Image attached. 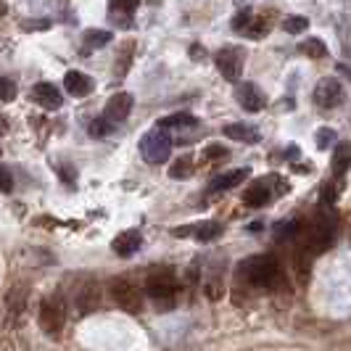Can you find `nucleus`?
<instances>
[{
	"label": "nucleus",
	"instance_id": "28",
	"mask_svg": "<svg viewBox=\"0 0 351 351\" xmlns=\"http://www.w3.org/2000/svg\"><path fill=\"white\" fill-rule=\"evenodd\" d=\"M296 232H301L299 219H291V222H285V225H278V241H291Z\"/></svg>",
	"mask_w": 351,
	"mask_h": 351
},
{
	"label": "nucleus",
	"instance_id": "34",
	"mask_svg": "<svg viewBox=\"0 0 351 351\" xmlns=\"http://www.w3.org/2000/svg\"><path fill=\"white\" fill-rule=\"evenodd\" d=\"M5 132H8V119L0 114V135H5Z\"/></svg>",
	"mask_w": 351,
	"mask_h": 351
},
{
	"label": "nucleus",
	"instance_id": "18",
	"mask_svg": "<svg viewBox=\"0 0 351 351\" xmlns=\"http://www.w3.org/2000/svg\"><path fill=\"white\" fill-rule=\"evenodd\" d=\"M101 306V291H98V285H85L82 291H80V296H77V309L82 312V315H90V312H95Z\"/></svg>",
	"mask_w": 351,
	"mask_h": 351
},
{
	"label": "nucleus",
	"instance_id": "12",
	"mask_svg": "<svg viewBox=\"0 0 351 351\" xmlns=\"http://www.w3.org/2000/svg\"><path fill=\"white\" fill-rule=\"evenodd\" d=\"M269 182L272 180H256V182H251L246 191H243V204L251 206V209H262L264 204H269Z\"/></svg>",
	"mask_w": 351,
	"mask_h": 351
},
{
	"label": "nucleus",
	"instance_id": "24",
	"mask_svg": "<svg viewBox=\"0 0 351 351\" xmlns=\"http://www.w3.org/2000/svg\"><path fill=\"white\" fill-rule=\"evenodd\" d=\"M299 51L306 53V56H312V58H325V56H328V48H325V43H322L319 37H306L299 45Z\"/></svg>",
	"mask_w": 351,
	"mask_h": 351
},
{
	"label": "nucleus",
	"instance_id": "2",
	"mask_svg": "<svg viewBox=\"0 0 351 351\" xmlns=\"http://www.w3.org/2000/svg\"><path fill=\"white\" fill-rule=\"evenodd\" d=\"M335 232H338V222H335L333 211H319L312 222V228L306 230V248L312 251V256H317L319 251L333 246Z\"/></svg>",
	"mask_w": 351,
	"mask_h": 351
},
{
	"label": "nucleus",
	"instance_id": "23",
	"mask_svg": "<svg viewBox=\"0 0 351 351\" xmlns=\"http://www.w3.org/2000/svg\"><path fill=\"white\" fill-rule=\"evenodd\" d=\"M193 175V158L191 156H180L172 164V169H169V177L172 180H188V177Z\"/></svg>",
	"mask_w": 351,
	"mask_h": 351
},
{
	"label": "nucleus",
	"instance_id": "25",
	"mask_svg": "<svg viewBox=\"0 0 351 351\" xmlns=\"http://www.w3.org/2000/svg\"><path fill=\"white\" fill-rule=\"evenodd\" d=\"M306 27H309V19L299 16V14H291V16L282 19V29H285L288 35H301Z\"/></svg>",
	"mask_w": 351,
	"mask_h": 351
},
{
	"label": "nucleus",
	"instance_id": "10",
	"mask_svg": "<svg viewBox=\"0 0 351 351\" xmlns=\"http://www.w3.org/2000/svg\"><path fill=\"white\" fill-rule=\"evenodd\" d=\"M32 98H35L43 108H48V111H58V108L64 106L61 90L56 88V85H51V82H37L35 90H32Z\"/></svg>",
	"mask_w": 351,
	"mask_h": 351
},
{
	"label": "nucleus",
	"instance_id": "4",
	"mask_svg": "<svg viewBox=\"0 0 351 351\" xmlns=\"http://www.w3.org/2000/svg\"><path fill=\"white\" fill-rule=\"evenodd\" d=\"M108 296L114 299V304H117L119 309L130 312V315H138V312L143 309L141 291H138L130 280H124V278L111 280V285H108Z\"/></svg>",
	"mask_w": 351,
	"mask_h": 351
},
{
	"label": "nucleus",
	"instance_id": "1",
	"mask_svg": "<svg viewBox=\"0 0 351 351\" xmlns=\"http://www.w3.org/2000/svg\"><path fill=\"white\" fill-rule=\"evenodd\" d=\"M238 275L251 285H256V288H272L278 282L280 267H278L275 256L262 254V256H251V259H243L238 264Z\"/></svg>",
	"mask_w": 351,
	"mask_h": 351
},
{
	"label": "nucleus",
	"instance_id": "11",
	"mask_svg": "<svg viewBox=\"0 0 351 351\" xmlns=\"http://www.w3.org/2000/svg\"><path fill=\"white\" fill-rule=\"evenodd\" d=\"M64 88L74 98H88V95H93V90H95V82H93V77L82 74V71H66Z\"/></svg>",
	"mask_w": 351,
	"mask_h": 351
},
{
	"label": "nucleus",
	"instance_id": "5",
	"mask_svg": "<svg viewBox=\"0 0 351 351\" xmlns=\"http://www.w3.org/2000/svg\"><path fill=\"white\" fill-rule=\"evenodd\" d=\"M40 328H43L45 335H51L53 341H58L61 333H64V328H66V312H64V306L56 299H45L40 304Z\"/></svg>",
	"mask_w": 351,
	"mask_h": 351
},
{
	"label": "nucleus",
	"instance_id": "3",
	"mask_svg": "<svg viewBox=\"0 0 351 351\" xmlns=\"http://www.w3.org/2000/svg\"><path fill=\"white\" fill-rule=\"evenodd\" d=\"M141 156L148 161V164H164L167 158L172 156V138L167 130H148L141 138Z\"/></svg>",
	"mask_w": 351,
	"mask_h": 351
},
{
	"label": "nucleus",
	"instance_id": "21",
	"mask_svg": "<svg viewBox=\"0 0 351 351\" xmlns=\"http://www.w3.org/2000/svg\"><path fill=\"white\" fill-rule=\"evenodd\" d=\"M198 119H195L193 114H185V111H180V114H169V117H164L161 122L156 124L158 130H182V127H195Z\"/></svg>",
	"mask_w": 351,
	"mask_h": 351
},
{
	"label": "nucleus",
	"instance_id": "31",
	"mask_svg": "<svg viewBox=\"0 0 351 351\" xmlns=\"http://www.w3.org/2000/svg\"><path fill=\"white\" fill-rule=\"evenodd\" d=\"M14 191V177L5 167H0V193H11Z\"/></svg>",
	"mask_w": 351,
	"mask_h": 351
},
{
	"label": "nucleus",
	"instance_id": "32",
	"mask_svg": "<svg viewBox=\"0 0 351 351\" xmlns=\"http://www.w3.org/2000/svg\"><path fill=\"white\" fill-rule=\"evenodd\" d=\"M204 154H206V158H228V148H225V145H217V143H214V145H209V148H206Z\"/></svg>",
	"mask_w": 351,
	"mask_h": 351
},
{
	"label": "nucleus",
	"instance_id": "33",
	"mask_svg": "<svg viewBox=\"0 0 351 351\" xmlns=\"http://www.w3.org/2000/svg\"><path fill=\"white\" fill-rule=\"evenodd\" d=\"M135 8H138V3H111V14H114V11H127V14H130V11H135Z\"/></svg>",
	"mask_w": 351,
	"mask_h": 351
},
{
	"label": "nucleus",
	"instance_id": "19",
	"mask_svg": "<svg viewBox=\"0 0 351 351\" xmlns=\"http://www.w3.org/2000/svg\"><path fill=\"white\" fill-rule=\"evenodd\" d=\"M333 175L335 180L338 177H343L346 172H349V167H351V145L349 143H335V148H333Z\"/></svg>",
	"mask_w": 351,
	"mask_h": 351
},
{
	"label": "nucleus",
	"instance_id": "27",
	"mask_svg": "<svg viewBox=\"0 0 351 351\" xmlns=\"http://www.w3.org/2000/svg\"><path fill=\"white\" fill-rule=\"evenodd\" d=\"M16 85H14V80H8V77H0V104H11L14 98H16Z\"/></svg>",
	"mask_w": 351,
	"mask_h": 351
},
{
	"label": "nucleus",
	"instance_id": "17",
	"mask_svg": "<svg viewBox=\"0 0 351 351\" xmlns=\"http://www.w3.org/2000/svg\"><path fill=\"white\" fill-rule=\"evenodd\" d=\"M188 232H193L195 241H214V238H219V232H222V225L219 222H201V225H195V228H180L175 230V235H188Z\"/></svg>",
	"mask_w": 351,
	"mask_h": 351
},
{
	"label": "nucleus",
	"instance_id": "9",
	"mask_svg": "<svg viewBox=\"0 0 351 351\" xmlns=\"http://www.w3.org/2000/svg\"><path fill=\"white\" fill-rule=\"evenodd\" d=\"M217 69L225 80H238L241 77V69H243V53L238 48H225V51L217 53Z\"/></svg>",
	"mask_w": 351,
	"mask_h": 351
},
{
	"label": "nucleus",
	"instance_id": "8",
	"mask_svg": "<svg viewBox=\"0 0 351 351\" xmlns=\"http://www.w3.org/2000/svg\"><path fill=\"white\" fill-rule=\"evenodd\" d=\"M132 106H135L132 93H117V95H111V98H108V104H106L104 119H108L111 124L124 122V119L132 114Z\"/></svg>",
	"mask_w": 351,
	"mask_h": 351
},
{
	"label": "nucleus",
	"instance_id": "15",
	"mask_svg": "<svg viewBox=\"0 0 351 351\" xmlns=\"http://www.w3.org/2000/svg\"><path fill=\"white\" fill-rule=\"evenodd\" d=\"M248 175H251V169H248V167L232 169V172H228V175H219L217 180H211L209 191H214V193H225V191H232V188H238L243 180H248Z\"/></svg>",
	"mask_w": 351,
	"mask_h": 351
},
{
	"label": "nucleus",
	"instance_id": "13",
	"mask_svg": "<svg viewBox=\"0 0 351 351\" xmlns=\"http://www.w3.org/2000/svg\"><path fill=\"white\" fill-rule=\"evenodd\" d=\"M141 246H143V235L138 232V230H127V232H122V235H117L114 243H111V248H114L117 256H132V254H138V248Z\"/></svg>",
	"mask_w": 351,
	"mask_h": 351
},
{
	"label": "nucleus",
	"instance_id": "16",
	"mask_svg": "<svg viewBox=\"0 0 351 351\" xmlns=\"http://www.w3.org/2000/svg\"><path fill=\"white\" fill-rule=\"evenodd\" d=\"M225 135H228L230 141H238V143H259L262 141L259 130H256L254 124H246V122L228 124V127H225Z\"/></svg>",
	"mask_w": 351,
	"mask_h": 351
},
{
	"label": "nucleus",
	"instance_id": "14",
	"mask_svg": "<svg viewBox=\"0 0 351 351\" xmlns=\"http://www.w3.org/2000/svg\"><path fill=\"white\" fill-rule=\"evenodd\" d=\"M238 101L246 111H262L267 98L262 95V90L256 88L254 82H241L238 85Z\"/></svg>",
	"mask_w": 351,
	"mask_h": 351
},
{
	"label": "nucleus",
	"instance_id": "26",
	"mask_svg": "<svg viewBox=\"0 0 351 351\" xmlns=\"http://www.w3.org/2000/svg\"><path fill=\"white\" fill-rule=\"evenodd\" d=\"M88 132L93 135V138H106V135H111V132H114V124L108 122V119H104V117H98V119H93V122H90Z\"/></svg>",
	"mask_w": 351,
	"mask_h": 351
},
{
	"label": "nucleus",
	"instance_id": "22",
	"mask_svg": "<svg viewBox=\"0 0 351 351\" xmlns=\"http://www.w3.org/2000/svg\"><path fill=\"white\" fill-rule=\"evenodd\" d=\"M5 304H8V325H14V322L19 319V315L24 312L27 296H24V293H19V291H11V293L5 296Z\"/></svg>",
	"mask_w": 351,
	"mask_h": 351
},
{
	"label": "nucleus",
	"instance_id": "20",
	"mask_svg": "<svg viewBox=\"0 0 351 351\" xmlns=\"http://www.w3.org/2000/svg\"><path fill=\"white\" fill-rule=\"evenodd\" d=\"M114 40V35L108 32V29H88L85 37H82V53H90V51H98V48H106L108 43Z\"/></svg>",
	"mask_w": 351,
	"mask_h": 351
},
{
	"label": "nucleus",
	"instance_id": "29",
	"mask_svg": "<svg viewBox=\"0 0 351 351\" xmlns=\"http://www.w3.org/2000/svg\"><path fill=\"white\" fill-rule=\"evenodd\" d=\"M251 27V8H241L235 16H232V29L235 32H246Z\"/></svg>",
	"mask_w": 351,
	"mask_h": 351
},
{
	"label": "nucleus",
	"instance_id": "7",
	"mask_svg": "<svg viewBox=\"0 0 351 351\" xmlns=\"http://www.w3.org/2000/svg\"><path fill=\"white\" fill-rule=\"evenodd\" d=\"M343 101V85L335 80V77H325L319 80L315 88V104L319 108H335Z\"/></svg>",
	"mask_w": 351,
	"mask_h": 351
},
{
	"label": "nucleus",
	"instance_id": "6",
	"mask_svg": "<svg viewBox=\"0 0 351 351\" xmlns=\"http://www.w3.org/2000/svg\"><path fill=\"white\" fill-rule=\"evenodd\" d=\"M145 293L156 301V304H161L164 309L172 306L175 293H177L175 275H169V272H154V275H148V280H145Z\"/></svg>",
	"mask_w": 351,
	"mask_h": 351
},
{
	"label": "nucleus",
	"instance_id": "30",
	"mask_svg": "<svg viewBox=\"0 0 351 351\" xmlns=\"http://www.w3.org/2000/svg\"><path fill=\"white\" fill-rule=\"evenodd\" d=\"M333 143H335V132H333V130H319V132H317V148H319V151L330 148Z\"/></svg>",
	"mask_w": 351,
	"mask_h": 351
}]
</instances>
